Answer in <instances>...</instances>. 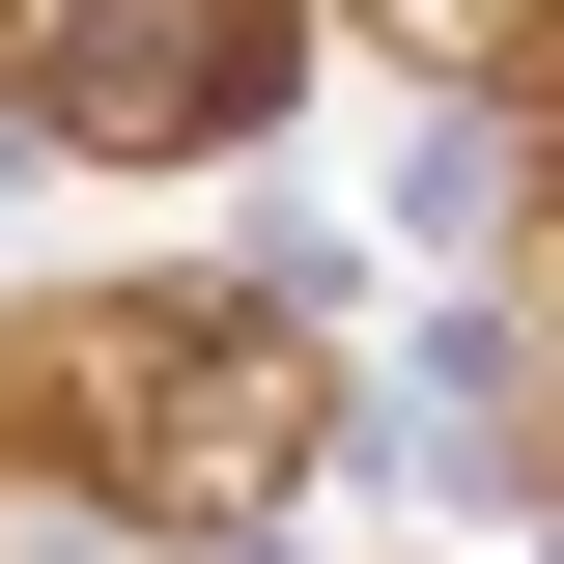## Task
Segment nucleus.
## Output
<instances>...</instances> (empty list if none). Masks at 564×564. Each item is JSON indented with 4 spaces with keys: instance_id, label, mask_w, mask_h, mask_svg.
Returning <instances> with one entry per match:
<instances>
[{
    "instance_id": "f257e3e1",
    "label": "nucleus",
    "mask_w": 564,
    "mask_h": 564,
    "mask_svg": "<svg viewBox=\"0 0 564 564\" xmlns=\"http://www.w3.org/2000/svg\"><path fill=\"white\" fill-rule=\"evenodd\" d=\"M0 85H29L57 141H141V113L226 141V113L282 85V29H254V0H0Z\"/></svg>"
}]
</instances>
